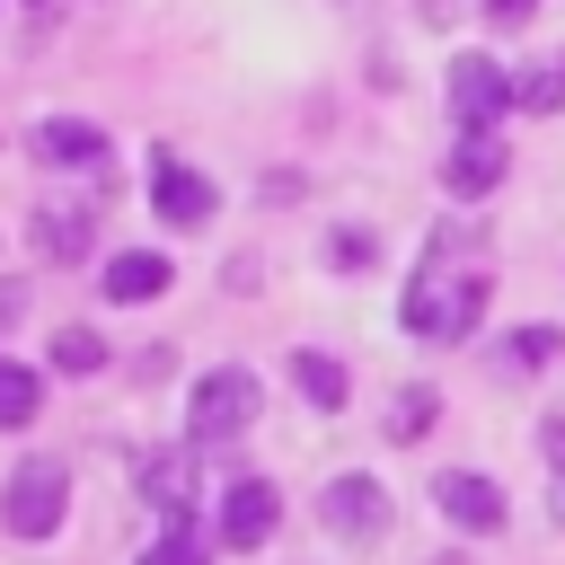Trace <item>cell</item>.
Segmentation results:
<instances>
[{"instance_id": "cell-19", "label": "cell", "mask_w": 565, "mask_h": 565, "mask_svg": "<svg viewBox=\"0 0 565 565\" xmlns=\"http://www.w3.org/2000/svg\"><path fill=\"white\" fill-rule=\"evenodd\" d=\"M141 565H203V539H194V530L177 521V530H168V539H159V547H150Z\"/></svg>"}, {"instance_id": "cell-12", "label": "cell", "mask_w": 565, "mask_h": 565, "mask_svg": "<svg viewBox=\"0 0 565 565\" xmlns=\"http://www.w3.org/2000/svg\"><path fill=\"white\" fill-rule=\"evenodd\" d=\"M177 274H168V256H150V247H132V256H106V300H159Z\"/></svg>"}, {"instance_id": "cell-22", "label": "cell", "mask_w": 565, "mask_h": 565, "mask_svg": "<svg viewBox=\"0 0 565 565\" xmlns=\"http://www.w3.org/2000/svg\"><path fill=\"white\" fill-rule=\"evenodd\" d=\"M547 521L565 530V459H556V486H547Z\"/></svg>"}, {"instance_id": "cell-4", "label": "cell", "mask_w": 565, "mask_h": 565, "mask_svg": "<svg viewBox=\"0 0 565 565\" xmlns=\"http://www.w3.org/2000/svg\"><path fill=\"white\" fill-rule=\"evenodd\" d=\"M450 115H459V132H494L512 115V71L494 53H459L450 62Z\"/></svg>"}, {"instance_id": "cell-14", "label": "cell", "mask_w": 565, "mask_h": 565, "mask_svg": "<svg viewBox=\"0 0 565 565\" xmlns=\"http://www.w3.org/2000/svg\"><path fill=\"white\" fill-rule=\"evenodd\" d=\"M565 353V327H521V335H503V371H547Z\"/></svg>"}, {"instance_id": "cell-1", "label": "cell", "mask_w": 565, "mask_h": 565, "mask_svg": "<svg viewBox=\"0 0 565 565\" xmlns=\"http://www.w3.org/2000/svg\"><path fill=\"white\" fill-rule=\"evenodd\" d=\"M486 300H494V282L486 274H441V265H424L415 282H406V335H424V344H459V335H477V318H486Z\"/></svg>"}, {"instance_id": "cell-8", "label": "cell", "mask_w": 565, "mask_h": 565, "mask_svg": "<svg viewBox=\"0 0 565 565\" xmlns=\"http://www.w3.org/2000/svg\"><path fill=\"white\" fill-rule=\"evenodd\" d=\"M274 521H282V494H274L265 477H238V486L221 494V539H230V547H265Z\"/></svg>"}, {"instance_id": "cell-20", "label": "cell", "mask_w": 565, "mask_h": 565, "mask_svg": "<svg viewBox=\"0 0 565 565\" xmlns=\"http://www.w3.org/2000/svg\"><path fill=\"white\" fill-rule=\"evenodd\" d=\"M327 256H335V265H371V238H362V230H335Z\"/></svg>"}, {"instance_id": "cell-5", "label": "cell", "mask_w": 565, "mask_h": 565, "mask_svg": "<svg viewBox=\"0 0 565 565\" xmlns=\"http://www.w3.org/2000/svg\"><path fill=\"white\" fill-rule=\"evenodd\" d=\"M318 521H327L335 539H353V547H362V539H380V530H388V486H380V477H335V486L318 494Z\"/></svg>"}, {"instance_id": "cell-3", "label": "cell", "mask_w": 565, "mask_h": 565, "mask_svg": "<svg viewBox=\"0 0 565 565\" xmlns=\"http://www.w3.org/2000/svg\"><path fill=\"white\" fill-rule=\"evenodd\" d=\"M62 503H71L62 459H18V468H9V494H0V521H9L18 539H53V530H62Z\"/></svg>"}, {"instance_id": "cell-10", "label": "cell", "mask_w": 565, "mask_h": 565, "mask_svg": "<svg viewBox=\"0 0 565 565\" xmlns=\"http://www.w3.org/2000/svg\"><path fill=\"white\" fill-rule=\"evenodd\" d=\"M35 159H44V168H106L115 141H106L97 124H79V115H53V124H35Z\"/></svg>"}, {"instance_id": "cell-2", "label": "cell", "mask_w": 565, "mask_h": 565, "mask_svg": "<svg viewBox=\"0 0 565 565\" xmlns=\"http://www.w3.org/2000/svg\"><path fill=\"white\" fill-rule=\"evenodd\" d=\"M256 406H265L256 371H247V362H221V371L194 380V397H185V433H194L203 450H212V441H238V433L256 424Z\"/></svg>"}, {"instance_id": "cell-18", "label": "cell", "mask_w": 565, "mask_h": 565, "mask_svg": "<svg viewBox=\"0 0 565 565\" xmlns=\"http://www.w3.org/2000/svg\"><path fill=\"white\" fill-rule=\"evenodd\" d=\"M53 371H71V380H88V371H106V344H97L88 327H62V335H53Z\"/></svg>"}, {"instance_id": "cell-6", "label": "cell", "mask_w": 565, "mask_h": 565, "mask_svg": "<svg viewBox=\"0 0 565 565\" xmlns=\"http://www.w3.org/2000/svg\"><path fill=\"white\" fill-rule=\"evenodd\" d=\"M150 212H159L168 230H203V221H212V185H203L194 168H177V150H159V159H150Z\"/></svg>"}, {"instance_id": "cell-15", "label": "cell", "mask_w": 565, "mask_h": 565, "mask_svg": "<svg viewBox=\"0 0 565 565\" xmlns=\"http://www.w3.org/2000/svg\"><path fill=\"white\" fill-rule=\"evenodd\" d=\"M291 380H300V397H309V406H344V362H335V353H300V362H291Z\"/></svg>"}, {"instance_id": "cell-9", "label": "cell", "mask_w": 565, "mask_h": 565, "mask_svg": "<svg viewBox=\"0 0 565 565\" xmlns=\"http://www.w3.org/2000/svg\"><path fill=\"white\" fill-rule=\"evenodd\" d=\"M433 494H441L450 530H477V539H486V530H503V486H494V477H477V468H450Z\"/></svg>"}, {"instance_id": "cell-7", "label": "cell", "mask_w": 565, "mask_h": 565, "mask_svg": "<svg viewBox=\"0 0 565 565\" xmlns=\"http://www.w3.org/2000/svg\"><path fill=\"white\" fill-rule=\"evenodd\" d=\"M26 238H35V256H44V265H79V256H88V238H97V212H88V203H35Z\"/></svg>"}, {"instance_id": "cell-13", "label": "cell", "mask_w": 565, "mask_h": 565, "mask_svg": "<svg viewBox=\"0 0 565 565\" xmlns=\"http://www.w3.org/2000/svg\"><path fill=\"white\" fill-rule=\"evenodd\" d=\"M35 406H44V380L26 362H0V433L9 424H35Z\"/></svg>"}, {"instance_id": "cell-16", "label": "cell", "mask_w": 565, "mask_h": 565, "mask_svg": "<svg viewBox=\"0 0 565 565\" xmlns=\"http://www.w3.org/2000/svg\"><path fill=\"white\" fill-rule=\"evenodd\" d=\"M512 106L556 115V106H565V53H556V62H539V71H521V79H512Z\"/></svg>"}, {"instance_id": "cell-17", "label": "cell", "mask_w": 565, "mask_h": 565, "mask_svg": "<svg viewBox=\"0 0 565 565\" xmlns=\"http://www.w3.org/2000/svg\"><path fill=\"white\" fill-rule=\"evenodd\" d=\"M433 406H441L433 388H397L388 397V441H424L433 433Z\"/></svg>"}, {"instance_id": "cell-21", "label": "cell", "mask_w": 565, "mask_h": 565, "mask_svg": "<svg viewBox=\"0 0 565 565\" xmlns=\"http://www.w3.org/2000/svg\"><path fill=\"white\" fill-rule=\"evenodd\" d=\"M530 9H539V0H486V18H494V26H521Z\"/></svg>"}, {"instance_id": "cell-11", "label": "cell", "mask_w": 565, "mask_h": 565, "mask_svg": "<svg viewBox=\"0 0 565 565\" xmlns=\"http://www.w3.org/2000/svg\"><path fill=\"white\" fill-rule=\"evenodd\" d=\"M503 168H512V150H503L494 132H459V150L441 159V185H450V194H494Z\"/></svg>"}]
</instances>
